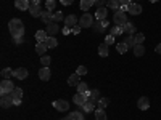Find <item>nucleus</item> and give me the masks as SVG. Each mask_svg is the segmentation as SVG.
I'll return each instance as SVG.
<instances>
[{"mask_svg":"<svg viewBox=\"0 0 161 120\" xmlns=\"http://www.w3.org/2000/svg\"><path fill=\"white\" fill-rule=\"evenodd\" d=\"M8 28H10V34L13 35V38L24 35V24H23V21L18 19V18H13V19L8 22Z\"/></svg>","mask_w":161,"mask_h":120,"instance_id":"obj_1","label":"nucleus"},{"mask_svg":"<svg viewBox=\"0 0 161 120\" xmlns=\"http://www.w3.org/2000/svg\"><path fill=\"white\" fill-rule=\"evenodd\" d=\"M113 21H114V24H118V26H124V24L127 22L126 11H123V10H116V11H114V16H113Z\"/></svg>","mask_w":161,"mask_h":120,"instance_id":"obj_2","label":"nucleus"},{"mask_svg":"<svg viewBox=\"0 0 161 120\" xmlns=\"http://www.w3.org/2000/svg\"><path fill=\"white\" fill-rule=\"evenodd\" d=\"M79 26L82 29L84 28H92V26H93V16L89 15V13H84V15L79 18Z\"/></svg>","mask_w":161,"mask_h":120,"instance_id":"obj_3","label":"nucleus"},{"mask_svg":"<svg viewBox=\"0 0 161 120\" xmlns=\"http://www.w3.org/2000/svg\"><path fill=\"white\" fill-rule=\"evenodd\" d=\"M13 90H15V85L11 83V80H2V83H0V93L2 95H10Z\"/></svg>","mask_w":161,"mask_h":120,"instance_id":"obj_4","label":"nucleus"},{"mask_svg":"<svg viewBox=\"0 0 161 120\" xmlns=\"http://www.w3.org/2000/svg\"><path fill=\"white\" fill-rule=\"evenodd\" d=\"M0 106H2L3 109H8V108H11V106H15V99H13L11 95H2Z\"/></svg>","mask_w":161,"mask_h":120,"instance_id":"obj_5","label":"nucleus"},{"mask_svg":"<svg viewBox=\"0 0 161 120\" xmlns=\"http://www.w3.org/2000/svg\"><path fill=\"white\" fill-rule=\"evenodd\" d=\"M53 108H55L57 111H60V112H66L69 109V102L64 101V99H58V101L53 102Z\"/></svg>","mask_w":161,"mask_h":120,"instance_id":"obj_6","label":"nucleus"},{"mask_svg":"<svg viewBox=\"0 0 161 120\" xmlns=\"http://www.w3.org/2000/svg\"><path fill=\"white\" fill-rule=\"evenodd\" d=\"M127 13H130V15H140L142 13V7L136 2H132L127 5Z\"/></svg>","mask_w":161,"mask_h":120,"instance_id":"obj_7","label":"nucleus"},{"mask_svg":"<svg viewBox=\"0 0 161 120\" xmlns=\"http://www.w3.org/2000/svg\"><path fill=\"white\" fill-rule=\"evenodd\" d=\"M63 120H86V118H84V114H82V112L74 111V112H69Z\"/></svg>","mask_w":161,"mask_h":120,"instance_id":"obj_8","label":"nucleus"},{"mask_svg":"<svg viewBox=\"0 0 161 120\" xmlns=\"http://www.w3.org/2000/svg\"><path fill=\"white\" fill-rule=\"evenodd\" d=\"M42 11H44V10H40L39 5H34V3L29 5V13H31V16H34V18H40Z\"/></svg>","mask_w":161,"mask_h":120,"instance_id":"obj_9","label":"nucleus"},{"mask_svg":"<svg viewBox=\"0 0 161 120\" xmlns=\"http://www.w3.org/2000/svg\"><path fill=\"white\" fill-rule=\"evenodd\" d=\"M123 29H124V34H126V35H136V26H134L130 21H127V22L123 26Z\"/></svg>","mask_w":161,"mask_h":120,"instance_id":"obj_10","label":"nucleus"},{"mask_svg":"<svg viewBox=\"0 0 161 120\" xmlns=\"http://www.w3.org/2000/svg\"><path fill=\"white\" fill-rule=\"evenodd\" d=\"M137 106H139V109H142V111H147L150 108V101H148V98L147 96H142V98H139V101H137Z\"/></svg>","mask_w":161,"mask_h":120,"instance_id":"obj_11","label":"nucleus"},{"mask_svg":"<svg viewBox=\"0 0 161 120\" xmlns=\"http://www.w3.org/2000/svg\"><path fill=\"white\" fill-rule=\"evenodd\" d=\"M106 15H108V8H105V7H100V8H97V11H95V18H97L98 21L106 19Z\"/></svg>","mask_w":161,"mask_h":120,"instance_id":"obj_12","label":"nucleus"},{"mask_svg":"<svg viewBox=\"0 0 161 120\" xmlns=\"http://www.w3.org/2000/svg\"><path fill=\"white\" fill-rule=\"evenodd\" d=\"M52 18H53L52 10H44V11H42V15H40V19H42V22H45V24L52 22Z\"/></svg>","mask_w":161,"mask_h":120,"instance_id":"obj_13","label":"nucleus"},{"mask_svg":"<svg viewBox=\"0 0 161 120\" xmlns=\"http://www.w3.org/2000/svg\"><path fill=\"white\" fill-rule=\"evenodd\" d=\"M76 24H79V19L74 15H69V16L64 18V26H68V28H74Z\"/></svg>","mask_w":161,"mask_h":120,"instance_id":"obj_14","label":"nucleus"},{"mask_svg":"<svg viewBox=\"0 0 161 120\" xmlns=\"http://www.w3.org/2000/svg\"><path fill=\"white\" fill-rule=\"evenodd\" d=\"M95 106H97L95 102H93L92 99H89V98H87V101H86L82 106H80V108H82V111H84V112H92L93 109H95Z\"/></svg>","mask_w":161,"mask_h":120,"instance_id":"obj_15","label":"nucleus"},{"mask_svg":"<svg viewBox=\"0 0 161 120\" xmlns=\"http://www.w3.org/2000/svg\"><path fill=\"white\" fill-rule=\"evenodd\" d=\"M47 48H48V45H47L45 42H37V45H36V53H37V55H40V56H44L45 51H47Z\"/></svg>","mask_w":161,"mask_h":120,"instance_id":"obj_16","label":"nucleus"},{"mask_svg":"<svg viewBox=\"0 0 161 120\" xmlns=\"http://www.w3.org/2000/svg\"><path fill=\"white\" fill-rule=\"evenodd\" d=\"M58 31H60V28H58V24L57 22H48L47 24V32H48V35H55V34H58Z\"/></svg>","mask_w":161,"mask_h":120,"instance_id":"obj_17","label":"nucleus"},{"mask_svg":"<svg viewBox=\"0 0 161 120\" xmlns=\"http://www.w3.org/2000/svg\"><path fill=\"white\" fill-rule=\"evenodd\" d=\"M29 5H31V2L29 0H16L15 2V7L18 8V10H29Z\"/></svg>","mask_w":161,"mask_h":120,"instance_id":"obj_18","label":"nucleus"},{"mask_svg":"<svg viewBox=\"0 0 161 120\" xmlns=\"http://www.w3.org/2000/svg\"><path fill=\"white\" fill-rule=\"evenodd\" d=\"M50 77H52V74H50L48 68H42L39 71V78L40 80H45V82H47V80H50Z\"/></svg>","mask_w":161,"mask_h":120,"instance_id":"obj_19","label":"nucleus"},{"mask_svg":"<svg viewBox=\"0 0 161 120\" xmlns=\"http://www.w3.org/2000/svg\"><path fill=\"white\" fill-rule=\"evenodd\" d=\"M79 74L77 72H74V74H71L69 75V78H68V85H71V87H77L79 83H80V80H79Z\"/></svg>","mask_w":161,"mask_h":120,"instance_id":"obj_20","label":"nucleus"},{"mask_svg":"<svg viewBox=\"0 0 161 120\" xmlns=\"http://www.w3.org/2000/svg\"><path fill=\"white\" fill-rule=\"evenodd\" d=\"M86 101H87V96L84 95V93H76V95H74V104L82 106Z\"/></svg>","mask_w":161,"mask_h":120,"instance_id":"obj_21","label":"nucleus"},{"mask_svg":"<svg viewBox=\"0 0 161 120\" xmlns=\"http://www.w3.org/2000/svg\"><path fill=\"white\" fill-rule=\"evenodd\" d=\"M13 75H15L16 78H19V80H23V78L28 77V69H24V68H18Z\"/></svg>","mask_w":161,"mask_h":120,"instance_id":"obj_22","label":"nucleus"},{"mask_svg":"<svg viewBox=\"0 0 161 120\" xmlns=\"http://www.w3.org/2000/svg\"><path fill=\"white\" fill-rule=\"evenodd\" d=\"M48 32L47 31H37L36 32V38H37V42H45V40L48 38Z\"/></svg>","mask_w":161,"mask_h":120,"instance_id":"obj_23","label":"nucleus"},{"mask_svg":"<svg viewBox=\"0 0 161 120\" xmlns=\"http://www.w3.org/2000/svg\"><path fill=\"white\" fill-rule=\"evenodd\" d=\"M92 5H95V0H80V10L87 11Z\"/></svg>","mask_w":161,"mask_h":120,"instance_id":"obj_24","label":"nucleus"},{"mask_svg":"<svg viewBox=\"0 0 161 120\" xmlns=\"http://www.w3.org/2000/svg\"><path fill=\"white\" fill-rule=\"evenodd\" d=\"M98 55H100L102 58L108 56V43H102V45L98 47Z\"/></svg>","mask_w":161,"mask_h":120,"instance_id":"obj_25","label":"nucleus"},{"mask_svg":"<svg viewBox=\"0 0 161 120\" xmlns=\"http://www.w3.org/2000/svg\"><path fill=\"white\" fill-rule=\"evenodd\" d=\"M10 95L13 96V99H21L23 98V88H19V87H15V90H13Z\"/></svg>","mask_w":161,"mask_h":120,"instance_id":"obj_26","label":"nucleus"},{"mask_svg":"<svg viewBox=\"0 0 161 120\" xmlns=\"http://www.w3.org/2000/svg\"><path fill=\"white\" fill-rule=\"evenodd\" d=\"M124 43L127 45V48H134V47L137 45V43H136V38H134V35H126Z\"/></svg>","mask_w":161,"mask_h":120,"instance_id":"obj_27","label":"nucleus"},{"mask_svg":"<svg viewBox=\"0 0 161 120\" xmlns=\"http://www.w3.org/2000/svg\"><path fill=\"white\" fill-rule=\"evenodd\" d=\"M110 34H113L114 37H116V35H121V34H124L123 26H118V24H114L113 28H111V32H110Z\"/></svg>","mask_w":161,"mask_h":120,"instance_id":"obj_28","label":"nucleus"},{"mask_svg":"<svg viewBox=\"0 0 161 120\" xmlns=\"http://www.w3.org/2000/svg\"><path fill=\"white\" fill-rule=\"evenodd\" d=\"M95 120H106L105 109H102V108H97V111H95Z\"/></svg>","mask_w":161,"mask_h":120,"instance_id":"obj_29","label":"nucleus"},{"mask_svg":"<svg viewBox=\"0 0 161 120\" xmlns=\"http://www.w3.org/2000/svg\"><path fill=\"white\" fill-rule=\"evenodd\" d=\"M45 43L48 45V48H55V47L58 45V40H57L55 37H53V35H50V37L45 40Z\"/></svg>","mask_w":161,"mask_h":120,"instance_id":"obj_30","label":"nucleus"},{"mask_svg":"<svg viewBox=\"0 0 161 120\" xmlns=\"http://www.w3.org/2000/svg\"><path fill=\"white\" fill-rule=\"evenodd\" d=\"M15 74V71H11L10 68H5V69H2V77H3V80H10V77Z\"/></svg>","mask_w":161,"mask_h":120,"instance_id":"obj_31","label":"nucleus"},{"mask_svg":"<svg viewBox=\"0 0 161 120\" xmlns=\"http://www.w3.org/2000/svg\"><path fill=\"white\" fill-rule=\"evenodd\" d=\"M106 7L111 8V10H119V8H121V5H119L118 0H108V2H106Z\"/></svg>","mask_w":161,"mask_h":120,"instance_id":"obj_32","label":"nucleus"},{"mask_svg":"<svg viewBox=\"0 0 161 120\" xmlns=\"http://www.w3.org/2000/svg\"><path fill=\"white\" fill-rule=\"evenodd\" d=\"M143 53H145L143 45H136V47H134V55H136V56H143Z\"/></svg>","mask_w":161,"mask_h":120,"instance_id":"obj_33","label":"nucleus"},{"mask_svg":"<svg viewBox=\"0 0 161 120\" xmlns=\"http://www.w3.org/2000/svg\"><path fill=\"white\" fill-rule=\"evenodd\" d=\"M92 28H93V31H95V32H105V28H103V26H102V21H97V22H93V26H92Z\"/></svg>","mask_w":161,"mask_h":120,"instance_id":"obj_34","label":"nucleus"},{"mask_svg":"<svg viewBox=\"0 0 161 120\" xmlns=\"http://www.w3.org/2000/svg\"><path fill=\"white\" fill-rule=\"evenodd\" d=\"M52 21H53V22H60V21H63V13H61V11H55V13H53Z\"/></svg>","mask_w":161,"mask_h":120,"instance_id":"obj_35","label":"nucleus"},{"mask_svg":"<svg viewBox=\"0 0 161 120\" xmlns=\"http://www.w3.org/2000/svg\"><path fill=\"white\" fill-rule=\"evenodd\" d=\"M116 48H118V51L121 53V55H124V53L127 51V45H126L124 42H121V43H118V45H116Z\"/></svg>","mask_w":161,"mask_h":120,"instance_id":"obj_36","label":"nucleus"},{"mask_svg":"<svg viewBox=\"0 0 161 120\" xmlns=\"http://www.w3.org/2000/svg\"><path fill=\"white\" fill-rule=\"evenodd\" d=\"M134 38H136V43H137V45H142V43H143V40H145V35L139 32V34L134 35Z\"/></svg>","mask_w":161,"mask_h":120,"instance_id":"obj_37","label":"nucleus"},{"mask_svg":"<svg viewBox=\"0 0 161 120\" xmlns=\"http://www.w3.org/2000/svg\"><path fill=\"white\" fill-rule=\"evenodd\" d=\"M108 104H110V99H108V98H102V99L98 101V108L105 109V108H106V106H108Z\"/></svg>","mask_w":161,"mask_h":120,"instance_id":"obj_38","label":"nucleus"},{"mask_svg":"<svg viewBox=\"0 0 161 120\" xmlns=\"http://www.w3.org/2000/svg\"><path fill=\"white\" fill-rule=\"evenodd\" d=\"M45 7H47V10H53V8L57 7V0H47Z\"/></svg>","mask_w":161,"mask_h":120,"instance_id":"obj_39","label":"nucleus"},{"mask_svg":"<svg viewBox=\"0 0 161 120\" xmlns=\"http://www.w3.org/2000/svg\"><path fill=\"white\" fill-rule=\"evenodd\" d=\"M50 56H42V58H40V62H42V66H44V68H48V66H50Z\"/></svg>","mask_w":161,"mask_h":120,"instance_id":"obj_40","label":"nucleus"},{"mask_svg":"<svg viewBox=\"0 0 161 120\" xmlns=\"http://www.w3.org/2000/svg\"><path fill=\"white\" fill-rule=\"evenodd\" d=\"M76 72H77L79 75H86V74H87V68H86V66H79Z\"/></svg>","mask_w":161,"mask_h":120,"instance_id":"obj_41","label":"nucleus"},{"mask_svg":"<svg viewBox=\"0 0 161 120\" xmlns=\"http://www.w3.org/2000/svg\"><path fill=\"white\" fill-rule=\"evenodd\" d=\"M113 42H114V35H113V34L106 35V38H105V43H108V45H113Z\"/></svg>","mask_w":161,"mask_h":120,"instance_id":"obj_42","label":"nucleus"},{"mask_svg":"<svg viewBox=\"0 0 161 120\" xmlns=\"http://www.w3.org/2000/svg\"><path fill=\"white\" fill-rule=\"evenodd\" d=\"M80 29H82V28H80L79 24H76L74 28H71V34H79V32H80Z\"/></svg>","mask_w":161,"mask_h":120,"instance_id":"obj_43","label":"nucleus"},{"mask_svg":"<svg viewBox=\"0 0 161 120\" xmlns=\"http://www.w3.org/2000/svg\"><path fill=\"white\" fill-rule=\"evenodd\" d=\"M106 2H108V0H95V5H97V8H100V7L106 5Z\"/></svg>","mask_w":161,"mask_h":120,"instance_id":"obj_44","label":"nucleus"},{"mask_svg":"<svg viewBox=\"0 0 161 120\" xmlns=\"http://www.w3.org/2000/svg\"><path fill=\"white\" fill-rule=\"evenodd\" d=\"M121 7H127L129 3H132V0H118Z\"/></svg>","mask_w":161,"mask_h":120,"instance_id":"obj_45","label":"nucleus"},{"mask_svg":"<svg viewBox=\"0 0 161 120\" xmlns=\"http://www.w3.org/2000/svg\"><path fill=\"white\" fill-rule=\"evenodd\" d=\"M61 32H63V34H64V35H68V34H69V32H71V28H68V26H64V28H63V29H61Z\"/></svg>","mask_w":161,"mask_h":120,"instance_id":"obj_46","label":"nucleus"},{"mask_svg":"<svg viewBox=\"0 0 161 120\" xmlns=\"http://www.w3.org/2000/svg\"><path fill=\"white\" fill-rule=\"evenodd\" d=\"M102 26H103V28L106 29V28L110 26V21H108V19H102Z\"/></svg>","mask_w":161,"mask_h":120,"instance_id":"obj_47","label":"nucleus"},{"mask_svg":"<svg viewBox=\"0 0 161 120\" xmlns=\"http://www.w3.org/2000/svg\"><path fill=\"white\" fill-rule=\"evenodd\" d=\"M71 3H73V0H61V5H64V7H68Z\"/></svg>","mask_w":161,"mask_h":120,"instance_id":"obj_48","label":"nucleus"},{"mask_svg":"<svg viewBox=\"0 0 161 120\" xmlns=\"http://www.w3.org/2000/svg\"><path fill=\"white\" fill-rule=\"evenodd\" d=\"M13 40H15V43H21V42H24V37H16Z\"/></svg>","mask_w":161,"mask_h":120,"instance_id":"obj_49","label":"nucleus"},{"mask_svg":"<svg viewBox=\"0 0 161 120\" xmlns=\"http://www.w3.org/2000/svg\"><path fill=\"white\" fill-rule=\"evenodd\" d=\"M155 50H156V53H158V55H161V43H158Z\"/></svg>","mask_w":161,"mask_h":120,"instance_id":"obj_50","label":"nucleus"},{"mask_svg":"<svg viewBox=\"0 0 161 120\" xmlns=\"http://www.w3.org/2000/svg\"><path fill=\"white\" fill-rule=\"evenodd\" d=\"M31 3H34V5H40V0H29Z\"/></svg>","mask_w":161,"mask_h":120,"instance_id":"obj_51","label":"nucleus"},{"mask_svg":"<svg viewBox=\"0 0 161 120\" xmlns=\"http://www.w3.org/2000/svg\"><path fill=\"white\" fill-rule=\"evenodd\" d=\"M21 104V99H15V106H19Z\"/></svg>","mask_w":161,"mask_h":120,"instance_id":"obj_52","label":"nucleus"},{"mask_svg":"<svg viewBox=\"0 0 161 120\" xmlns=\"http://www.w3.org/2000/svg\"><path fill=\"white\" fill-rule=\"evenodd\" d=\"M150 2H153V3H155V2H158V0H150Z\"/></svg>","mask_w":161,"mask_h":120,"instance_id":"obj_53","label":"nucleus"},{"mask_svg":"<svg viewBox=\"0 0 161 120\" xmlns=\"http://www.w3.org/2000/svg\"><path fill=\"white\" fill-rule=\"evenodd\" d=\"M61 120H63V118H61Z\"/></svg>","mask_w":161,"mask_h":120,"instance_id":"obj_54","label":"nucleus"}]
</instances>
